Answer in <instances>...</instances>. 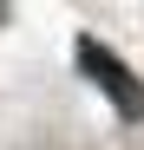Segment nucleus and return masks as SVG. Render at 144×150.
Returning a JSON list of instances; mask_svg holds the SVG:
<instances>
[{
  "label": "nucleus",
  "instance_id": "f257e3e1",
  "mask_svg": "<svg viewBox=\"0 0 144 150\" xmlns=\"http://www.w3.org/2000/svg\"><path fill=\"white\" fill-rule=\"evenodd\" d=\"M72 52H79V72H85V79L105 91V105H111V111H125V117H144V79H138L125 59H111L98 39H79Z\"/></svg>",
  "mask_w": 144,
  "mask_h": 150
}]
</instances>
